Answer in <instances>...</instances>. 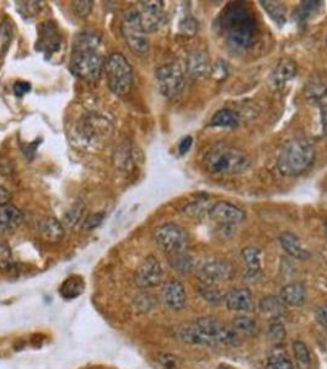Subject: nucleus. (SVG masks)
I'll return each mask as SVG.
<instances>
[{"label": "nucleus", "instance_id": "obj_17", "mask_svg": "<svg viewBox=\"0 0 327 369\" xmlns=\"http://www.w3.org/2000/svg\"><path fill=\"white\" fill-rule=\"evenodd\" d=\"M226 308L232 311H251L255 307L252 293L249 288H235L229 293H226L224 299Z\"/></svg>", "mask_w": 327, "mask_h": 369}, {"label": "nucleus", "instance_id": "obj_39", "mask_svg": "<svg viewBox=\"0 0 327 369\" xmlns=\"http://www.w3.org/2000/svg\"><path fill=\"white\" fill-rule=\"evenodd\" d=\"M41 8V3L38 1H25L19 3L18 10L23 14V16H35Z\"/></svg>", "mask_w": 327, "mask_h": 369}, {"label": "nucleus", "instance_id": "obj_13", "mask_svg": "<svg viewBox=\"0 0 327 369\" xmlns=\"http://www.w3.org/2000/svg\"><path fill=\"white\" fill-rule=\"evenodd\" d=\"M232 276H234V267L232 263L223 260L207 261L199 268V277L202 283L218 286L219 283L232 280Z\"/></svg>", "mask_w": 327, "mask_h": 369}, {"label": "nucleus", "instance_id": "obj_25", "mask_svg": "<svg viewBox=\"0 0 327 369\" xmlns=\"http://www.w3.org/2000/svg\"><path fill=\"white\" fill-rule=\"evenodd\" d=\"M84 289H85V282L83 277L73 274L62 283L60 293V296L66 300H73L75 298L80 297L83 294Z\"/></svg>", "mask_w": 327, "mask_h": 369}, {"label": "nucleus", "instance_id": "obj_24", "mask_svg": "<svg viewBox=\"0 0 327 369\" xmlns=\"http://www.w3.org/2000/svg\"><path fill=\"white\" fill-rule=\"evenodd\" d=\"M258 309L262 314L277 320L286 313L287 305L280 299V296H268V297L262 298L260 300Z\"/></svg>", "mask_w": 327, "mask_h": 369}, {"label": "nucleus", "instance_id": "obj_4", "mask_svg": "<svg viewBox=\"0 0 327 369\" xmlns=\"http://www.w3.org/2000/svg\"><path fill=\"white\" fill-rule=\"evenodd\" d=\"M203 164L212 175L230 176L246 171L250 167L251 160L241 149L229 144H217L204 155Z\"/></svg>", "mask_w": 327, "mask_h": 369}, {"label": "nucleus", "instance_id": "obj_20", "mask_svg": "<svg viewBox=\"0 0 327 369\" xmlns=\"http://www.w3.org/2000/svg\"><path fill=\"white\" fill-rule=\"evenodd\" d=\"M280 244L289 257H294L297 260L305 261L310 257L309 251L304 248L300 239L293 233H282L280 235Z\"/></svg>", "mask_w": 327, "mask_h": 369}, {"label": "nucleus", "instance_id": "obj_42", "mask_svg": "<svg viewBox=\"0 0 327 369\" xmlns=\"http://www.w3.org/2000/svg\"><path fill=\"white\" fill-rule=\"evenodd\" d=\"M31 91V84L27 82H21L19 80L16 83L14 84V93L16 94V96H24L26 94H29Z\"/></svg>", "mask_w": 327, "mask_h": 369}, {"label": "nucleus", "instance_id": "obj_16", "mask_svg": "<svg viewBox=\"0 0 327 369\" xmlns=\"http://www.w3.org/2000/svg\"><path fill=\"white\" fill-rule=\"evenodd\" d=\"M161 298L169 309L180 311L184 308L187 294L184 286L178 280H169L161 289Z\"/></svg>", "mask_w": 327, "mask_h": 369}, {"label": "nucleus", "instance_id": "obj_1", "mask_svg": "<svg viewBox=\"0 0 327 369\" xmlns=\"http://www.w3.org/2000/svg\"><path fill=\"white\" fill-rule=\"evenodd\" d=\"M215 27L232 51L243 52L258 40V23L250 6L244 1H234L221 10Z\"/></svg>", "mask_w": 327, "mask_h": 369}, {"label": "nucleus", "instance_id": "obj_8", "mask_svg": "<svg viewBox=\"0 0 327 369\" xmlns=\"http://www.w3.org/2000/svg\"><path fill=\"white\" fill-rule=\"evenodd\" d=\"M112 126L100 115H88L77 128V136L84 145L100 147L111 137Z\"/></svg>", "mask_w": 327, "mask_h": 369}, {"label": "nucleus", "instance_id": "obj_30", "mask_svg": "<svg viewBox=\"0 0 327 369\" xmlns=\"http://www.w3.org/2000/svg\"><path fill=\"white\" fill-rule=\"evenodd\" d=\"M293 353L297 362L298 368L310 369L311 367V355H310L308 346L304 344L303 341H294L293 342Z\"/></svg>", "mask_w": 327, "mask_h": 369}, {"label": "nucleus", "instance_id": "obj_29", "mask_svg": "<svg viewBox=\"0 0 327 369\" xmlns=\"http://www.w3.org/2000/svg\"><path fill=\"white\" fill-rule=\"evenodd\" d=\"M198 292L202 296L203 299L206 302H208L209 304L219 305V304L224 303L226 293L223 292L217 285L202 283L198 288Z\"/></svg>", "mask_w": 327, "mask_h": 369}, {"label": "nucleus", "instance_id": "obj_6", "mask_svg": "<svg viewBox=\"0 0 327 369\" xmlns=\"http://www.w3.org/2000/svg\"><path fill=\"white\" fill-rule=\"evenodd\" d=\"M104 72L106 74L110 90L116 95H127L131 91L134 75L130 62L122 53H112L105 62Z\"/></svg>", "mask_w": 327, "mask_h": 369}, {"label": "nucleus", "instance_id": "obj_10", "mask_svg": "<svg viewBox=\"0 0 327 369\" xmlns=\"http://www.w3.org/2000/svg\"><path fill=\"white\" fill-rule=\"evenodd\" d=\"M155 243L169 255H175L186 250L189 243L187 233L182 226L175 223H165L158 226L154 233Z\"/></svg>", "mask_w": 327, "mask_h": 369}, {"label": "nucleus", "instance_id": "obj_7", "mask_svg": "<svg viewBox=\"0 0 327 369\" xmlns=\"http://www.w3.org/2000/svg\"><path fill=\"white\" fill-rule=\"evenodd\" d=\"M122 34L133 53L139 56L148 53L150 42L141 23L137 8H132L125 12L122 21Z\"/></svg>", "mask_w": 327, "mask_h": 369}, {"label": "nucleus", "instance_id": "obj_11", "mask_svg": "<svg viewBox=\"0 0 327 369\" xmlns=\"http://www.w3.org/2000/svg\"><path fill=\"white\" fill-rule=\"evenodd\" d=\"M138 14L144 31L147 34H153L160 29L164 23V3L162 1H141L138 3Z\"/></svg>", "mask_w": 327, "mask_h": 369}, {"label": "nucleus", "instance_id": "obj_9", "mask_svg": "<svg viewBox=\"0 0 327 369\" xmlns=\"http://www.w3.org/2000/svg\"><path fill=\"white\" fill-rule=\"evenodd\" d=\"M158 88L167 99H175L181 95L184 88V72L176 62L162 64L155 73Z\"/></svg>", "mask_w": 327, "mask_h": 369}, {"label": "nucleus", "instance_id": "obj_26", "mask_svg": "<svg viewBox=\"0 0 327 369\" xmlns=\"http://www.w3.org/2000/svg\"><path fill=\"white\" fill-rule=\"evenodd\" d=\"M241 255H243V259H244L249 277L258 276V274L261 272V250L257 249L255 246H247V248H245L244 250H243Z\"/></svg>", "mask_w": 327, "mask_h": 369}, {"label": "nucleus", "instance_id": "obj_27", "mask_svg": "<svg viewBox=\"0 0 327 369\" xmlns=\"http://www.w3.org/2000/svg\"><path fill=\"white\" fill-rule=\"evenodd\" d=\"M260 4L263 6L269 18L280 26H283L287 21L286 6L280 1H272V0H261Z\"/></svg>", "mask_w": 327, "mask_h": 369}, {"label": "nucleus", "instance_id": "obj_18", "mask_svg": "<svg viewBox=\"0 0 327 369\" xmlns=\"http://www.w3.org/2000/svg\"><path fill=\"white\" fill-rule=\"evenodd\" d=\"M24 221L23 212L10 203L0 204V234L14 233Z\"/></svg>", "mask_w": 327, "mask_h": 369}, {"label": "nucleus", "instance_id": "obj_28", "mask_svg": "<svg viewBox=\"0 0 327 369\" xmlns=\"http://www.w3.org/2000/svg\"><path fill=\"white\" fill-rule=\"evenodd\" d=\"M209 125L212 127H224V128H234L238 127L239 121L237 115L229 108H221L215 113L210 119Z\"/></svg>", "mask_w": 327, "mask_h": 369}, {"label": "nucleus", "instance_id": "obj_37", "mask_svg": "<svg viewBox=\"0 0 327 369\" xmlns=\"http://www.w3.org/2000/svg\"><path fill=\"white\" fill-rule=\"evenodd\" d=\"M322 3L319 1H305L302 4V6L298 9L297 19L299 21H305L306 19H309L310 14L316 12V9H319Z\"/></svg>", "mask_w": 327, "mask_h": 369}, {"label": "nucleus", "instance_id": "obj_45", "mask_svg": "<svg viewBox=\"0 0 327 369\" xmlns=\"http://www.w3.org/2000/svg\"><path fill=\"white\" fill-rule=\"evenodd\" d=\"M9 200H10V192L6 190L3 184H0V204L9 203Z\"/></svg>", "mask_w": 327, "mask_h": 369}, {"label": "nucleus", "instance_id": "obj_47", "mask_svg": "<svg viewBox=\"0 0 327 369\" xmlns=\"http://www.w3.org/2000/svg\"><path fill=\"white\" fill-rule=\"evenodd\" d=\"M215 369H232V368H230V367H228V366H224V364H223V366H219L218 368H215Z\"/></svg>", "mask_w": 327, "mask_h": 369}, {"label": "nucleus", "instance_id": "obj_14", "mask_svg": "<svg viewBox=\"0 0 327 369\" xmlns=\"http://www.w3.org/2000/svg\"><path fill=\"white\" fill-rule=\"evenodd\" d=\"M209 217L221 226H235L245 221L246 215L238 206L226 201L215 202L209 209Z\"/></svg>", "mask_w": 327, "mask_h": 369}, {"label": "nucleus", "instance_id": "obj_44", "mask_svg": "<svg viewBox=\"0 0 327 369\" xmlns=\"http://www.w3.org/2000/svg\"><path fill=\"white\" fill-rule=\"evenodd\" d=\"M192 143H193V138L191 137V136H186V137L182 138V141L179 144L180 154H186L192 147Z\"/></svg>", "mask_w": 327, "mask_h": 369}, {"label": "nucleus", "instance_id": "obj_35", "mask_svg": "<svg viewBox=\"0 0 327 369\" xmlns=\"http://www.w3.org/2000/svg\"><path fill=\"white\" fill-rule=\"evenodd\" d=\"M286 328L280 322H274L269 325L268 329V339L274 344V345H280L284 339H286Z\"/></svg>", "mask_w": 327, "mask_h": 369}, {"label": "nucleus", "instance_id": "obj_43", "mask_svg": "<svg viewBox=\"0 0 327 369\" xmlns=\"http://www.w3.org/2000/svg\"><path fill=\"white\" fill-rule=\"evenodd\" d=\"M104 215H90L86 221L84 222V229H94L97 226H100Z\"/></svg>", "mask_w": 327, "mask_h": 369}, {"label": "nucleus", "instance_id": "obj_2", "mask_svg": "<svg viewBox=\"0 0 327 369\" xmlns=\"http://www.w3.org/2000/svg\"><path fill=\"white\" fill-rule=\"evenodd\" d=\"M176 336L189 345L226 347L240 345V335L237 330L212 316H203L193 322L181 325L176 330Z\"/></svg>", "mask_w": 327, "mask_h": 369}, {"label": "nucleus", "instance_id": "obj_36", "mask_svg": "<svg viewBox=\"0 0 327 369\" xmlns=\"http://www.w3.org/2000/svg\"><path fill=\"white\" fill-rule=\"evenodd\" d=\"M156 364L159 366L160 369H179L180 368V359L170 355V353H161L156 358Z\"/></svg>", "mask_w": 327, "mask_h": 369}, {"label": "nucleus", "instance_id": "obj_15", "mask_svg": "<svg viewBox=\"0 0 327 369\" xmlns=\"http://www.w3.org/2000/svg\"><path fill=\"white\" fill-rule=\"evenodd\" d=\"M38 40H37L36 49L48 56L58 52L62 43V37L58 32L57 25L53 21H46L38 26Z\"/></svg>", "mask_w": 327, "mask_h": 369}, {"label": "nucleus", "instance_id": "obj_31", "mask_svg": "<svg viewBox=\"0 0 327 369\" xmlns=\"http://www.w3.org/2000/svg\"><path fill=\"white\" fill-rule=\"evenodd\" d=\"M0 270L6 274L16 271V262L10 246L6 243H0Z\"/></svg>", "mask_w": 327, "mask_h": 369}, {"label": "nucleus", "instance_id": "obj_48", "mask_svg": "<svg viewBox=\"0 0 327 369\" xmlns=\"http://www.w3.org/2000/svg\"><path fill=\"white\" fill-rule=\"evenodd\" d=\"M326 45H327V40H326Z\"/></svg>", "mask_w": 327, "mask_h": 369}, {"label": "nucleus", "instance_id": "obj_34", "mask_svg": "<svg viewBox=\"0 0 327 369\" xmlns=\"http://www.w3.org/2000/svg\"><path fill=\"white\" fill-rule=\"evenodd\" d=\"M266 369H294V364L283 353H276L268 358Z\"/></svg>", "mask_w": 327, "mask_h": 369}, {"label": "nucleus", "instance_id": "obj_19", "mask_svg": "<svg viewBox=\"0 0 327 369\" xmlns=\"http://www.w3.org/2000/svg\"><path fill=\"white\" fill-rule=\"evenodd\" d=\"M187 73L193 79H203L210 74L212 64L208 54L203 51H196L189 56L187 60Z\"/></svg>", "mask_w": 327, "mask_h": 369}, {"label": "nucleus", "instance_id": "obj_40", "mask_svg": "<svg viewBox=\"0 0 327 369\" xmlns=\"http://www.w3.org/2000/svg\"><path fill=\"white\" fill-rule=\"evenodd\" d=\"M93 1H74L73 3V9L77 16L80 18H86L89 16L90 12L93 10Z\"/></svg>", "mask_w": 327, "mask_h": 369}, {"label": "nucleus", "instance_id": "obj_46", "mask_svg": "<svg viewBox=\"0 0 327 369\" xmlns=\"http://www.w3.org/2000/svg\"><path fill=\"white\" fill-rule=\"evenodd\" d=\"M322 119L324 127L327 128V102L325 105H322Z\"/></svg>", "mask_w": 327, "mask_h": 369}, {"label": "nucleus", "instance_id": "obj_21", "mask_svg": "<svg viewBox=\"0 0 327 369\" xmlns=\"http://www.w3.org/2000/svg\"><path fill=\"white\" fill-rule=\"evenodd\" d=\"M280 297L287 307H303L306 302V288L302 282H293L282 288Z\"/></svg>", "mask_w": 327, "mask_h": 369}, {"label": "nucleus", "instance_id": "obj_33", "mask_svg": "<svg viewBox=\"0 0 327 369\" xmlns=\"http://www.w3.org/2000/svg\"><path fill=\"white\" fill-rule=\"evenodd\" d=\"M170 263H171V266L178 272L186 274V272H189L191 268H192L193 261H192L190 255H187L184 251H182V252H179V254L170 255Z\"/></svg>", "mask_w": 327, "mask_h": 369}, {"label": "nucleus", "instance_id": "obj_23", "mask_svg": "<svg viewBox=\"0 0 327 369\" xmlns=\"http://www.w3.org/2000/svg\"><path fill=\"white\" fill-rule=\"evenodd\" d=\"M297 74V66L293 60L289 58L280 60L272 73V83L276 86H282L284 84L291 82L293 78Z\"/></svg>", "mask_w": 327, "mask_h": 369}, {"label": "nucleus", "instance_id": "obj_5", "mask_svg": "<svg viewBox=\"0 0 327 369\" xmlns=\"http://www.w3.org/2000/svg\"><path fill=\"white\" fill-rule=\"evenodd\" d=\"M315 154V148L309 141L293 139L282 149L277 167L284 176H298L313 165Z\"/></svg>", "mask_w": 327, "mask_h": 369}, {"label": "nucleus", "instance_id": "obj_32", "mask_svg": "<svg viewBox=\"0 0 327 369\" xmlns=\"http://www.w3.org/2000/svg\"><path fill=\"white\" fill-rule=\"evenodd\" d=\"M232 328L237 330V333H245V335H255L257 331V325L254 319H251L249 316H238L234 319L232 322Z\"/></svg>", "mask_w": 327, "mask_h": 369}, {"label": "nucleus", "instance_id": "obj_22", "mask_svg": "<svg viewBox=\"0 0 327 369\" xmlns=\"http://www.w3.org/2000/svg\"><path fill=\"white\" fill-rule=\"evenodd\" d=\"M38 232L42 238L49 243H60L64 237V228L62 223L53 217L43 218L38 224Z\"/></svg>", "mask_w": 327, "mask_h": 369}, {"label": "nucleus", "instance_id": "obj_12", "mask_svg": "<svg viewBox=\"0 0 327 369\" xmlns=\"http://www.w3.org/2000/svg\"><path fill=\"white\" fill-rule=\"evenodd\" d=\"M162 267L159 260L155 257L144 259L136 272V283L139 288L148 289L159 286L162 281Z\"/></svg>", "mask_w": 327, "mask_h": 369}, {"label": "nucleus", "instance_id": "obj_38", "mask_svg": "<svg viewBox=\"0 0 327 369\" xmlns=\"http://www.w3.org/2000/svg\"><path fill=\"white\" fill-rule=\"evenodd\" d=\"M83 212V204H77V206H74V207H73L69 212H66V215H64V222H66V226H75L77 222L82 219Z\"/></svg>", "mask_w": 327, "mask_h": 369}, {"label": "nucleus", "instance_id": "obj_41", "mask_svg": "<svg viewBox=\"0 0 327 369\" xmlns=\"http://www.w3.org/2000/svg\"><path fill=\"white\" fill-rule=\"evenodd\" d=\"M315 319L317 324L322 326L327 333V305L316 309Z\"/></svg>", "mask_w": 327, "mask_h": 369}, {"label": "nucleus", "instance_id": "obj_3", "mask_svg": "<svg viewBox=\"0 0 327 369\" xmlns=\"http://www.w3.org/2000/svg\"><path fill=\"white\" fill-rule=\"evenodd\" d=\"M101 36L93 31L80 32L74 42L71 71L86 82H96L105 68V58L100 52Z\"/></svg>", "mask_w": 327, "mask_h": 369}]
</instances>
